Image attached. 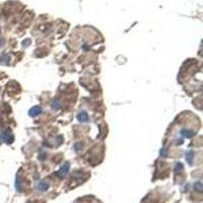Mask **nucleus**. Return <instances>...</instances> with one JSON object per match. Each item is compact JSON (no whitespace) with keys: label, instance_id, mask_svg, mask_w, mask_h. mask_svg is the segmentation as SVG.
I'll return each mask as SVG.
<instances>
[{"label":"nucleus","instance_id":"nucleus-1","mask_svg":"<svg viewBox=\"0 0 203 203\" xmlns=\"http://www.w3.org/2000/svg\"><path fill=\"white\" fill-rule=\"evenodd\" d=\"M0 139H1L2 141H5V142L7 143H11L13 141V135L11 134L10 131H5L4 133H2L1 135H0Z\"/></svg>","mask_w":203,"mask_h":203},{"label":"nucleus","instance_id":"nucleus-2","mask_svg":"<svg viewBox=\"0 0 203 203\" xmlns=\"http://www.w3.org/2000/svg\"><path fill=\"white\" fill-rule=\"evenodd\" d=\"M180 135L182 138H191L195 135V132L193 130H189V129H182L180 132Z\"/></svg>","mask_w":203,"mask_h":203},{"label":"nucleus","instance_id":"nucleus-3","mask_svg":"<svg viewBox=\"0 0 203 203\" xmlns=\"http://www.w3.org/2000/svg\"><path fill=\"white\" fill-rule=\"evenodd\" d=\"M42 112H43V110H42V108H41V107L36 106V107H33V108L29 110V115L31 116V117H36V116L40 115Z\"/></svg>","mask_w":203,"mask_h":203},{"label":"nucleus","instance_id":"nucleus-4","mask_svg":"<svg viewBox=\"0 0 203 203\" xmlns=\"http://www.w3.org/2000/svg\"><path fill=\"white\" fill-rule=\"evenodd\" d=\"M68 171H69V164H68V163H65L64 165L61 166L60 170H59L58 175L60 176V177L63 178V177H65V176L67 175Z\"/></svg>","mask_w":203,"mask_h":203},{"label":"nucleus","instance_id":"nucleus-5","mask_svg":"<svg viewBox=\"0 0 203 203\" xmlns=\"http://www.w3.org/2000/svg\"><path fill=\"white\" fill-rule=\"evenodd\" d=\"M48 188H49V185H48L45 181H39L38 184H37V189L39 191H46L48 190Z\"/></svg>","mask_w":203,"mask_h":203},{"label":"nucleus","instance_id":"nucleus-6","mask_svg":"<svg viewBox=\"0 0 203 203\" xmlns=\"http://www.w3.org/2000/svg\"><path fill=\"white\" fill-rule=\"evenodd\" d=\"M77 119L80 122H88V115L85 111H81L80 113L77 115Z\"/></svg>","mask_w":203,"mask_h":203},{"label":"nucleus","instance_id":"nucleus-7","mask_svg":"<svg viewBox=\"0 0 203 203\" xmlns=\"http://www.w3.org/2000/svg\"><path fill=\"white\" fill-rule=\"evenodd\" d=\"M193 156H194V152L192 151V150H189V151L186 152V159H187V161H188L189 164H192Z\"/></svg>","mask_w":203,"mask_h":203},{"label":"nucleus","instance_id":"nucleus-8","mask_svg":"<svg viewBox=\"0 0 203 203\" xmlns=\"http://www.w3.org/2000/svg\"><path fill=\"white\" fill-rule=\"evenodd\" d=\"M15 188H16L17 191H22V181H20L19 177L17 176L16 177V180H15Z\"/></svg>","mask_w":203,"mask_h":203},{"label":"nucleus","instance_id":"nucleus-9","mask_svg":"<svg viewBox=\"0 0 203 203\" xmlns=\"http://www.w3.org/2000/svg\"><path fill=\"white\" fill-rule=\"evenodd\" d=\"M61 108V104H60V102H58V101H54L53 103H52V109L53 110H59V109Z\"/></svg>","mask_w":203,"mask_h":203},{"label":"nucleus","instance_id":"nucleus-10","mask_svg":"<svg viewBox=\"0 0 203 203\" xmlns=\"http://www.w3.org/2000/svg\"><path fill=\"white\" fill-rule=\"evenodd\" d=\"M194 188H197L198 191H199V192H201V191H202V185H201V183H200V182L196 183L195 185H194Z\"/></svg>","mask_w":203,"mask_h":203},{"label":"nucleus","instance_id":"nucleus-11","mask_svg":"<svg viewBox=\"0 0 203 203\" xmlns=\"http://www.w3.org/2000/svg\"><path fill=\"white\" fill-rule=\"evenodd\" d=\"M8 60H9V56H8L7 54L0 57V61H8Z\"/></svg>","mask_w":203,"mask_h":203},{"label":"nucleus","instance_id":"nucleus-12","mask_svg":"<svg viewBox=\"0 0 203 203\" xmlns=\"http://www.w3.org/2000/svg\"><path fill=\"white\" fill-rule=\"evenodd\" d=\"M166 151H168V150H166V148H163V149L161 150V156L163 157H166Z\"/></svg>","mask_w":203,"mask_h":203},{"label":"nucleus","instance_id":"nucleus-13","mask_svg":"<svg viewBox=\"0 0 203 203\" xmlns=\"http://www.w3.org/2000/svg\"><path fill=\"white\" fill-rule=\"evenodd\" d=\"M2 43H3V41H2V40H0V47L2 46Z\"/></svg>","mask_w":203,"mask_h":203}]
</instances>
